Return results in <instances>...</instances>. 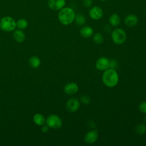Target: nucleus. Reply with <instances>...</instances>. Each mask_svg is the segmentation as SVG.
<instances>
[{
	"label": "nucleus",
	"mask_w": 146,
	"mask_h": 146,
	"mask_svg": "<svg viewBox=\"0 0 146 146\" xmlns=\"http://www.w3.org/2000/svg\"><path fill=\"white\" fill-rule=\"evenodd\" d=\"M79 90L77 84L74 82H70L65 85L64 87V91L67 95L75 94Z\"/></svg>",
	"instance_id": "nucleus-11"
},
{
	"label": "nucleus",
	"mask_w": 146,
	"mask_h": 146,
	"mask_svg": "<svg viewBox=\"0 0 146 146\" xmlns=\"http://www.w3.org/2000/svg\"><path fill=\"white\" fill-rule=\"evenodd\" d=\"M27 25H28L27 21L25 19H20L16 22V26L21 30L26 29Z\"/></svg>",
	"instance_id": "nucleus-19"
},
{
	"label": "nucleus",
	"mask_w": 146,
	"mask_h": 146,
	"mask_svg": "<svg viewBox=\"0 0 146 146\" xmlns=\"http://www.w3.org/2000/svg\"><path fill=\"white\" fill-rule=\"evenodd\" d=\"M29 64L33 68H37L40 66V60L36 56H33L29 60Z\"/></svg>",
	"instance_id": "nucleus-18"
},
{
	"label": "nucleus",
	"mask_w": 146,
	"mask_h": 146,
	"mask_svg": "<svg viewBox=\"0 0 146 146\" xmlns=\"http://www.w3.org/2000/svg\"><path fill=\"white\" fill-rule=\"evenodd\" d=\"M111 38L115 44H121L126 40L127 34L123 29L117 28L112 31L111 33Z\"/></svg>",
	"instance_id": "nucleus-3"
},
{
	"label": "nucleus",
	"mask_w": 146,
	"mask_h": 146,
	"mask_svg": "<svg viewBox=\"0 0 146 146\" xmlns=\"http://www.w3.org/2000/svg\"><path fill=\"white\" fill-rule=\"evenodd\" d=\"M135 132L139 135H143L146 132V126L143 124L137 125L135 128Z\"/></svg>",
	"instance_id": "nucleus-20"
},
{
	"label": "nucleus",
	"mask_w": 146,
	"mask_h": 146,
	"mask_svg": "<svg viewBox=\"0 0 146 146\" xmlns=\"http://www.w3.org/2000/svg\"><path fill=\"white\" fill-rule=\"evenodd\" d=\"M75 17L74 11L70 7H63L60 10L58 13V19L60 23L64 25H68L72 23Z\"/></svg>",
	"instance_id": "nucleus-2"
},
{
	"label": "nucleus",
	"mask_w": 146,
	"mask_h": 146,
	"mask_svg": "<svg viewBox=\"0 0 146 146\" xmlns=\"http://www.w3.org/2000/svg\"><path fill=\"white\" fill-rule=\"evenodd\" d=\"M138 22V18L134 14H129L124 19L125 25L129 27L135 26Z\"/></svg>",
	"instance_id": "nucleus-12"
},
{
	"label": "nucleus",
	"mask_w": 146,
	"mask_h": 146,
	"mask_svg": "<svg viewBox=\"0 0 146 146\" xmlns=\"http://www.w3.org/2000/svg\"><path fill=\"white\" fill-rule=\"evenodd\" d=\"M0 27L5 31H11L16 27V22L10 17H3L0 21Z\"/></svg>",
	"instance_id": "nucleus-4"
},
{
	"label": "nucleus",
	"mask_w": 146,
	"mask_h": 146,
	"mask_svg": "<svg viewBox=\"0 0 146 146\" xmlns=\"http://www.w3.org/2000/svg\"><path fill=\"white\" fill-rule=\"evenodd\" d=\"M102 80L104 85L108 87L116 86L119 82V75L115 69L109 68L104 71Z\"/></svg>",
	"instance_id": "nucleus-1"
},
{
	"label": "nucleus",
	"mask_w": 146,
	"mask_h": 146,
	"mask_svg": "<svg viewBox=\"0 0 146 146\" xmlns=\"http://www.w3.org/2000/svg\"><path fill=\"white\" fill-rule=\"evenodd\" d=\"M109 22L111 26L116 27L119 26L120 23V18L118 14H113L110 16L109 18Z\"/></svg>",
	"instance_id": "nucleus-14"
},
{
	"label": "nucleus",
	"mask_w": 146,
	"mask_h": 146,
	"mask_svg": "<svg viewBox=\"0 0 146 146\" xmlns=\"http://www.w3.org/2000/svg\"><path fill=\"white\" fill-rule=\"evenodd\" d=\"M139 110L144 113H146V102H142L139 105Z\"/></svg>",
	"instance_id": "nucleus-23"
},
{
	"label": "nucleus",
	"mask_w": 146,
	"mask_h": 146,
	"mask_svg": "<svg viewBox=\"0 0 146 146\" xmlns=\"http://www.w3.org/2000/svg\"><path fill=\"white\" fill-rule=\"evenodd\" d=\"M96 68L100 71H105L110 68V60L106 57L99 58L96 62Z\"/></svg>",
	"instance_id": "nucleus-7"
},
{
	"label": "nucleus",
	"mask_w": 146,
	"mask_h": 146,
	"mask_svg": "<svg viewBox=\"0 0 146 146\" xmlns=\"http://www.w3.org/2000/svg\"><path fill=\"white\" fill-rule=\"evenodd\" d=\"M103 14L102 9L98 6L92 7L89 11V15L90 18L94 20L100 19Z\"/></svg>",
	"instance_id": "nucleus-9"
},
{
	"label": "nucleus",
	"mask_w": 146,
	"mask_h": 146,
	"mask_svg": "<svg viewBox=\"0 0 146 146\" xmlns=\"http://www.w3.org/2000/svg\"><path fill=\"white\" fill-rule=\"evenodd\" d=\"M74 21L78 25L82 26L86 23V18L81 14H75Z\"/></svg>",
	"instance_id": "nucleus-17"
},
{
	"label": "nucleus",
	"mask_w": 146,
	"mask_h": 146,
	"mask_svg": "<svg viewBox=\"0 0 146 146\" xmlns=\"http://www.w3.org/2000/svg\"><path fill=\"white\" fill-rule=\"evenodd\" d=\"M33 120L34 123L38 125H42L45 122L44 117L40 113H36L34 116Z\"/></svg>",
	"instance_id": "nucleus-16"
},
{
	"label": "nucleus",
	"mask_w": 146,
	"mask_h": 146,
	"mask_svg": "<svg viewBox=\"0 0 146 146\" xmlns=\"http://www.w3.org/2000/svg\"><path fill=\"white\" fill-rule=\"evenodd\" d=\"M98 138V132L96 130H92L88 132L84 136V141L88 144L94 143Z\"/></svg>",
	"instance_id": "nucleus-10"
},
{
	"label": "nucleus",
	"mask_w": 146,
	"mask_h": 146,
	"mask_svg": "<svg viewBox=\"0 0 146 146\" xmlns=\"http://www.w3.org/2000/svg\"><path fill=\"white\" fill-rule=\"evenodd\" d=\"M117 63L115 60L112 59L111 61H110V68L115 69L117 67Z\"/></svg>",
	"instance_id": "nucleus-24"
},
{
	"label": "nucleus",
	"mask_w": 146,
	"mask_h": 146,
	"mask_svg": "<svg viewBox=\"0 0 146 146\" xmlns=\"http://www.w3.org/2000/svg\"><path fill=\"white\" fill-rule=\"evenodd\" d=\"M46 124L50 128L52 129H59L62 125V121L58 116L56 115H51L47 118Z\"/></svg>",
	"instance_id": "nucleus-5"
},
{
	"label": "nucleus",
	"mask_w": 146,
	"mask_h": 146,
	"mask_svg": "<svg viewBox=\"0 0 146 146\" xmlns=\"http://www.w3.org/2000/svg\"><path fill=\"white\" fill-rule=\"evenodd\" d=\"M80 102L76 98L70 99L66 104V108L67 110L71 112H74L79 108Z\"/></svg>",
	"instance_id": "nucleus-6"
},
{
	"label": "nucleus",
	"mask_w": 146,
	"mask_h": 146,
	"mask_svg": "<svg viewBox=\"0 0 146 146\" xmlns=\"http://www.w3.org/2000/svg\"><path fill=\"white\" fill-rule=\"evenodd\" d=\"M79 33L82 37L84 38H88L93 35L94 30L90 26H85L80 29Z\"/></svg>",
	"instance_id": "nucleus-13"
},
{
	"label": "nucleus",
	"mask_w": 146,
	"mask_h": 146,
	"mask_svg": "<svg viewBox=\"0 0 146 146\" xmlns=\"http://www.w3.org/2000/svg\"><path fill=\"white\" fill-rule=\"evenodd\" d=\"M48 126H43L42 128V129H41V130H42V131L43 132V133H46V132H47L48 131Z\"/></svg>",
	"instance_id": "nucleus-26"
},
{
	"label": "nucleus",
	"mask_w": 146,
	"mask_h": 146,
	"mask_svg": "<svg viewBox=\"0 0 146 146\" xmlns=\"http://www.w3.org/2000/svg\"><path fill=\"white\" fill-rule=\"evenodd\" d=\"M83 3L86 7H90L92 4V0H83Z\"/></svg>",
	"instance_id": "nucleus-25"
},
{
	"label": "nucleus",
	"mask_w": 146,
	"mask_h": 146,
	"mask_svg": "<svg viewBox=\"0 0 146 146\" xmlns=\"http://www.w3.org/2000/svg\"><path fill=\"white\" fill-rule=\"evenodd\" d=\"M81 102L84 104H88L90 102V98L88 95H82L80 98Z\"/></svg>",
	"instance_id": "nucleus-22"
},
{
	"label": "nucleus",
	"mask_w": 146,
	"mask_h": 146,
	"mask_svg": "<svg viewBox=\"0 0 146 146\" xmlns=\"http://www.w3.org/2000/svg\"><path fill=\"white\" fill-rule=\"evenodd\" d=\"M13 37L14 39L18 42H22L25 39V35L24 33L20 30H15L13 33Z\"/></svg>",
	"instance_id": "nucleus-15"
},
{
	"label": "nucleus",
	"mask_w": 146,
	"mask_h": 146,
	"mask_svg": "<svg viewBox=\"0 0 146 146\" xmlns=\"http://www.w3.org/2000/svg\"><path fill=\"white\" fill-rule=\"evenodd\" d=\"M66 5L65 0H48V6L53 10H59L64 7Z\"/></svg>",
	"instance_id": "nucleus-8"
},
{
	"label": "nucleus",
	"mask_w": 146,
	"mask_h": 146,
	"mask_svg": "<svg viewBox=\"0 0 146 146\" xmlns=\"http://www.w3.org/2000/svg\"><path fill=\"white\" fill-rule=\"evenodd\" d=\"M103 40H104L103 36L99 33H96L95 34H94L93 36L94 42L98 44H101L103 42Z\"/></svg>",
	"instance_id": "nucleus-21"
},
{
	"label": "nucleus",
	"mask_w": 146,
	"mask_h": 146,
	"mask_svg": "<svg viewBox=\"0 0 146 146\" xmlns=\"http://www.w3.org/2000/svg\"><path fill=\"white\" fill-rule=\"evenodd\" d=\"M101 1H106V0H100Z\"/></svg>",
	"instance_id": "nucleus-27"
}]
</instances>
